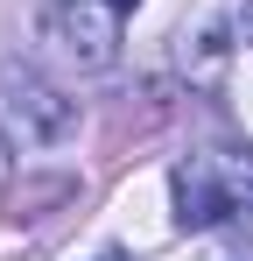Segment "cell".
Here are the masks:
<instances>
[{
    "label": "cell",
    "instance_id": "5",
    "mask_svg": "<svg viewBox=\"0 0 253 261\" xmlns=\"http://www.w3.org/2000/svg\"><path fill=\"white\" fill-rule=\"evenodd\" d=\"M113 7H120V14H126V7H141V0H113Z\"/></svg>",
    "mask_w": 253,
    "mask_h": 261
},
{
    "label": "cell",
    "instance_id": "2",
    "mask_svg": "<svg viewBox=\"0 0 253 261\" xmlns=\"http://www.w3.org/2000/svg\"><path fill=\"white\" fill-rule=\"evenodd\" d=\"M71 120H78L71 99H56L36 71H21V64L0 71V134L14 141V155H36V148H49V141H64Z\"/></svg>",
    "mask_w": 253,
    "mask_h": 261
},
{
    "label": "cell",
    "instance_id": "4",
    "mask_svg": "<svg viewBox=\"0 0 253 261\" xmlns=\"http://www.w3.org/2000/svg\"><path fill=\"white\" fill-rule=\"evenodd\" d=\"M239 36H246V43H253V0H246V14H239Z\"/></svg>",
    "mask_w": 253,
    "mask_h": 261
},
{
    "label": "cell",
    "instance_id": "3",
    "mask_svg": "<svg viewBox=\"0 0 253 261\" xmlns=\"http://www.w3.org/2000/svg\"><path fill=\"white\" fill-rule=\"evenodd\" d=\"M42 36H49V49H56L64 64L106 71V64L120 57V7H113V0H56V7L42 14Z\"/></svg>",
    "mask_w": 253,
    "mask_h": 261
},
{
    "label": "cell",
    "instance_id": "6",
    "mask_svg": "<svg viewBox=\"0 0 253 261\" xmlns=\"http://www.w3.org/2000/svg\"><path fill=\"white\" fill-rule=\"evenodd\" d=\"M106 261H120V254H106Z\"/></svg>",
    "mask_w": 253,
    "mask_h": 261
},
{
    "label": "cell",
    "instance_id": "1",
    "mask_svg": "<svg viewBox=\"0 0 253 261\" xmlns=\"http://www.w3.org/2000/svg\"><path fill=\"white\" fill-rule=\"evenodd\" d=\"M253 205V148H204L190 163H176V226L204 233L225 226Z\"/></svg>",
    "mask_w": 253,
    "mask_h": 261
}]
</instances>
